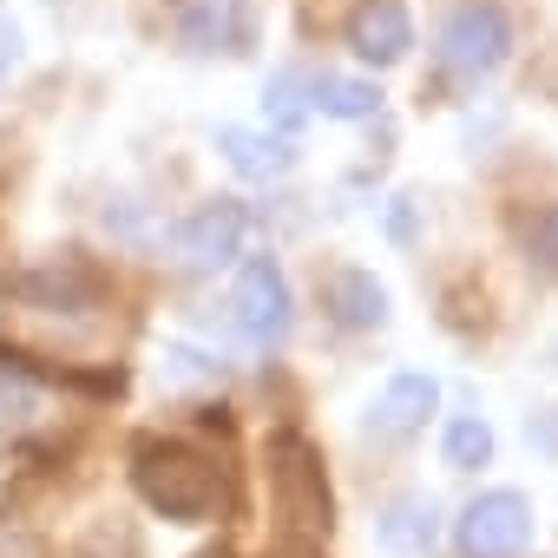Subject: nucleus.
I'll use <instances>...</instances> for the list:
<instances>
[{"label":"nucleus","instance_id":"4468645a","mask_svg":"<svg viewBox=\"0 0 558 558\" xmlns=\"http://www.w3.org/2000/svg\"><path fill=\"white\" fill-rule=\"evenodd\" d=\"M99 223H106V236H112V243H125V250H151V243H165L158 210H151V204H138V197H106Z\"/></svg>","mask_w":558,"mask_h":558},{"label":"nucleus","instance_id":"aec40b11","mask_svg":"<svg viewBox=\"0 0 558 558\" xmlns=\"http://www.w3.org/2000/svg\"><path fill=\"white\" fill-rule=\"evenodd\" d=\"M0 558H40V538L8 512H0Z\"/></svg>","mask_w":558,"mask_h":558},{"label":"nucleus","instance_id":"f03ea898","mask_svg":"<svg viewBox=\"0 0 558 558\" xmlns=\"http://www.w3.org/2000/svg\"><path fill=\"white\" fill-rule=\"evenodd\" d=\"M269 486H276V512L296 525V538H323L329 532V480L323 460L303 434H276L269 440Z\"/></svg>","mask_w":558,"mask_h":558},{"label":"nucleus","instance_id":"0eeeda50","mask_svg":"<svg viewBox=\"0 0 558 558\" xmlns=\"http://www.w3.org/2000/svg\"><path fill=\"white\" fill-rule=\"evenodd\" d=\"M178 40H184V53H250L256 8L250 0H184L178 8Z\"/></svg>","mask_w":558,"mask_h":558},{"label":"nucleus","instance_id":"4be33fe9","mask_svg":"<svg viewBox=\"0 0 558 558\" xmlns=\"http://www.w3.org/2000/svg\"><path fill=\"white\" fill-rule=\"evenodd\" d=\"M532 440H538V447H558V408H545V414L532 421Z\"/></svg>","mask_w":558,"mask_h":558},{"label":"nucleus","instance_id":"6e6552de","mask_svg":"<svg viewBox=\"0 0 558 558\" xmlns=\"http://www.w3.org/2000/svg\"><path fill=\"white\" fill-rule=\"evenodd\" d=\"M349 47H355V60H368V66H401L408 47H414L408 8H401V0H362L355 21H349Z\"/></svg>","mask_w":558,"mask_h":558},{"label":"nucleus","instance_id":"7ed1b4c3","mask_svg":"<svg viewBox=\"0 0 558 558\" xmlns=\"http://www.w3.org/2000/svg\"><path fill=\"white\" fill-rule=\"evenodd\" d=\"M230 310H236V336H243L250 349H283V342H290V323H296L283 263H276V256H250V263L236 269Z\"/></svg>","mask_w":558,"mask_h":558},{"label":"nucleus","instance_id":"39448f33","mask_svg":"<svg viewBox=\"0 0 558 558\" xmlns=\"http://www.w3.org/2000/svg\"><path fill=\"white\" fill-rule=\"evenodd\" d=\"M453 545H460V558H519L532 545V506H525V493H512V486L480 493L460 512Z\"/></svg>","mask_w":558,"mask_h":558},{"label":"nucleus","instance_id":"f8f14e48","mask_svg":"<svg viewBox=\"0 0 558 558\" xmlns=\"http://www.w3.org/2000/svg\"><path fill=\"white\" fill-rule=\"evenodd\" d=\"M217 151H223V165L236 178H256V184L283 178L296 165V145L290 138H269V132H250V125H217Z\"/></svg>","mask_w":558,"mask_h":558},{"label":"nucleus","instance_id":"dca6fc26","mask_svg":"<svg viewBox=\"0 0 558 558\" xmlns=\"http://www.w3.org/2000/svg\"><path fill=\"white\" fill-rule=\"evenodd\" d=\"M519 250L538 276L558 283V204H538L532 217H519Z\"/></svg>","mask_w":558,"mask_h":558},{"label":"nucleus","instance_id":"6ab92c4d","mask_svg":"<svg viewBox=\"0 0 558 558\" xmlns=\"http://www.w3.org/2000/svg\"><path fill=\"white\" fill-rule=\"evenodd\" d=\"M158 375H165L171 388H210L223 368H217L204 349H191V342H165V355H158Z\"/></svg>","mask_w":558,"mask_h":558},{"label":"nucleus","instance_id":"9b49d317","mask_svg":"<svg viewBox=\"0 0 558 558\" xmlns=\"http://www.w3.org/2000/svg\"><path fill=\"white\" fill-rule=\"evenodd\" d=\"M375 538H381V551H395V558H427L434 538H440V506H434L427 493H401V499H388V512L375 519Z\"/></svg>","mask_w":558,"mask_h":558},{"label":"nucleus","instance_id":"423d86ee","mask_svg":"<svg viewBox=\"0 0 558 558\" xmlns=\"http://www.w3.org/2000/svg\"><path fill=\"white\" fill-rule=\"evenodd\" d=\"M243 230H250L243 204H236V197H210V204H197V210L171 230V243H178V256H184L191 269H223V263H236Z\"/></svg>","mask_w":558,"mask_h":558},{"label":"nucleus","instance_id":"9d476101","mask_svg":"<svg viewBox=\"0 0 558 558\" xmlns=\"http://www.w3.org/2000/svg\"><path fill=\"white\" fill-rule=\"evenodd\" d=\"M434 401H440V388H434L427 375H395V381L375 395V408H368V434H381V440H408V434L427 427Z\"/></svg>","mask_w":558,"mask_h":558},{"label":"nucleus","instance_id":"412c9836","mask_svg":"<svg viewBox=\"0 0 558 558\" xmlns=\"http://www.w3.org/2000/svg\"><path fill=\"white\" fill-rule=\"evenodd\" d=\"M14 66H21V27L8 21V8H0V86H8Z\"/></svg>","mask_w":558,"mask_h":558},{"label":"nucleus","instance_id":"2eb2a0df","mask_svg":"<svg viewBox=\"0 0 558 558\" xmlns=\"http://www.w3.org/2000/svg\"><path fill=\"white\" fill-rule=\"evenodd\" d=\"M440 453H447V466H453V473H480V466L493 460V427H486L480 414H460V421H447Z\"/></svg>","mask_w":558,"mask_h":558},{"label":"nucleus","instance_id":"ddd939ff","mask_svg":"<svg viewBox=\"0 0 558 558\" xmlns=\"http://www.w3.org/2000/svg\"><path fill=\"white\" fill-rule=\"evenodd\" d=\"M375 106H381V93L368 86V80H349V73H316L310 80V112H323V119H375Z\"/></svg>","mask_w":558,"mask_h":558},{"label":"nucleus","instance_id":"20e7f679","mask_svg":"<svg viewBox=\"0 0 558 558\" xmlns=\"http://www.w3.org/2000/svg\"><path fill=\"white\" fill-rule=\"evenodd\" d=\"M506 47H512V27H506V14L493 8V0H466V8H453L447 27H440V66H447L453 80H486V73H499Z\"/></svg>","mask_w":558,"mask_h":558},{"label":"nucleus","instance_id":"f3484780","mask_svg":"<svg viewBox=\"0 0 558 558\" xmlns=\"http://www.w3.org/2000/svg\"><path fill=\"white\" fill-rule=\"evenodd\" d=\"M263 112L283 125V132H296V125H303V112H310V80H303L296 66H276V73H269V86H263Z\"/></svg>","mask_w":558,"mask_h":558},{"label":"nucleus","instance_id":"f257e3e1","mask_svg":"<svg viewBox=\"0 0 558 558\" xmlns=\"http://www.w3.org/2000/svg\"><path fill=\"white\" fill-rule=\"evenodd\" d=\"M132 480H138V493H145L151 512L184 519V525L210 519L217 499H223V473H217V460L197 453V447H184V440H145V447L132 453Z\"/></svg>","mask_w":558,"mask_h":558},{"label":"nucleus","instance_id":"1a4fd4ad","mask_svg":"<svg viewBox=\"0 0 558 558\" xmlns=\"http://www.w3.org/2000/svg\"><path fill=\"white\" fill-rule=\"evenodd\" d=\"M323 310H329L336 329H381L388 323V290L375 283V269L342 263V269L323 276Z\"/></svg>","mask_w":558,"mask_h":558},{"label":"nucleus","instance_id":"a211bd4d","mask_svg":"<svg viewBox=\"0 0 558 558\" xmlns=\"http://www.w3.org/2000/svg\"><path fill=\"white\" fill-rule=\"evenodd\" d=\"M34 414H40L34 381H27L21 368L0 362V434H27V427H34Z\"/></svg>","mask_w":558,"mask_h":558}]
</instances>
